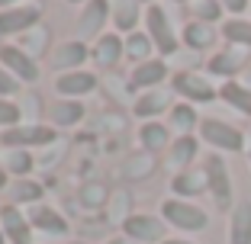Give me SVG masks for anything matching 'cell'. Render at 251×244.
<instances>
[{
    "mask_svg": "<svg viewBox=\"0 0 251 244\" xmlns=\"http://www.w3.org/2000/svg\"><path fill=\"white\" fill-rule=\"evenodd\" d=\"M151 167H155V157L148 155V151H142V155H135L132 161L123 167V174H126V177H135V180H139V177H148V174H151Z\"/></svg>",
    "mask_w": 251,
    "mask_h": 244,
    "instance_id": "cell-33",
    "label": "cell"
},
{
    "mask_svg": "<svg viewBox=\"0 0 251 244\" xmlns=\"http://www.w3.org/2000/svg\"><path fill=\"white\" fill-rule=\"evenodd\" d=\"M222 39L232 45H238V48H251V20H242V16H232V20H226L219 26Z\"/></svg>",
    "mask_w": 251,
    "mask_h": 244,
    "instance_id": "cell-27",
    "label": "cell"
},
{
    "mask_svg": "<svg viewBox=\"0 0 251 244\" xmlns=\"http://www.w3.org/2000/svg\"><path fill=\"white\" fill-rule=\"evenodd\" d=\"M106 16H110V0H87L77 16V39L87 42V39H100L106 26Z\"/></svg>",
    "mask_w": 251,
    "mask_h": 244,
    "instance_id": "cell-10",
    "label": "cell"
},
{
    "mask_svg": "<svg viewBox=\"0 0 251 244\" xmlns=\"http://www.w3.org/2000/svg\"><path fill=\"white\" fill-rule=\"evenodd\" d=\"M0 65L7 67L20 84H36L39 74H42V71H39V61L32 58V55H26L20 45H3V48H0Z\"/></svg>",
    "mask_w": 251,
    "mask_h": 244,
    "instance_id": "cell-8",
    "label": "cell"
},
{
    "mask_svg": "<svg viewBox=\"0 0 251 244\" xmlns=\"http://www.w3.org/2000/svg\"><path fill=\"white\" fill-rule=\"evenodd\" d=\"M174 3H187V0H174Z\"/></svg>",
    "mask_w": 251,
    "mask_h": 244,
    "instance_id": "cell-50",
    "label": "cell"
},
{
    "mask_svg": "<svg viewBox=\"0 0 251 244\" xmlns=\"http://www.w3.org/2000/svg\"><path fill=\"white\" fill-rule=\"evenodd\" d=\"M26 219H29V225H32L36 231H42V235H52V238L68 235V228H71V225H68V219L58 212V209L42 206V202H39V206H32Z\"/></svg>",
    "mask_w": 251,
    "mask_h": 244,
    "instance_id": "cell-14",
    "label": "cell"
},
{
    "mask_svg": "<svg viewBox=\"0 0 251 244\" xmlns=\"http://www.w3.org/2000/svg\"><path fill=\"white\" fill-rule=\"evenodd\" d=\"M203 174H206V186H209V196H213L216 209L226 212V209H235L232 206V177H229V167L219 155H209L206 164H203Z\"/></svg>",
    "mask_w": 251,
    "mask_h": 244,
    "instance_id": "cell-2",
    "label": "cell"
},
{
    "mask_svg": "<svg viewBox=\"0 0 251 244\" xmlns=\"http://www.w3.org/2000/svg\"><path fill=\"white\" fill-rule=\"evenodd\" d=\"M161 244H193V241H184V238H164Z\"/></svg>",
    "mask_w": 251,
    "mask_h": 244,
    "instance_id": "cell-42",
    "label": "cell"
},
{
    "mask_svg": "<svg viewBox=\"0 0 251 244\" xmlns=\"http://www.w3.org/2000/svg\"><path fill=\"white\" fill-rule=\"evenodd\" d=\"M248 157H251V151H248Z\"/></svg>",
    "mask_w": 251,
    "mask_h": 244,
    "instance_id": "cell-51",
    "label": "cell"
},
{
    "mask_svg": "<svg viewBox=\"0 0 251 244\" xmlns=\"http://www.w3.org/2000/svg\"><path fill=\"white\" fill-rule=\"evenodd\" d=\"M42 20V3H23V7H10L0 10V36H23L32 26H39Z\"/></svg>",
    "mask_w": 251,
    "mask_h": 244,
    "instance_id": "cell-7",
    "label": "cell"
},
{
    "mask_svg": "<svg viewBox=\"0 0 251 244\" xmlns=\"http://www.w3.org/2000/svg\"><path fill=\"white\" fill-rule=\"evenodd\" d=\"M200 138L213 145L216 151H242L245 148V135L242 129L222 122V119H200Z\"/></svg>",
    "mask_w": 251,
    "mask_h": 244,
    "instance_id": "cell-3",
    "label": "cell"
},
{
    "mask_svg": "<svg viewBox=\"0 0 251 244\" xmlns=\"http://www.w3.org/2000/svg\"><path fill=\"white\" fill-rule=\"evenodd\" d=\"M171 106H174V103H171V93L158 87V90H145L142 96H135L132 112H135L139 119H145V122H151L155 116H161L164 110H171Z\"/></svg>",
    "mask_w": 251,
    "mask_h": 244,
    "instance_id": "cell-17",
    "label": "cell"
},
{
    "mask_svg": "<svg viewBox=\"0 0 251 244\" xmlns=\"http://www.w3.org/2000/svg\"><path fill=\"white\" fill-rule=\"evenodd\" d=\"M81 119H84V103H77V100H58L52 106V126H58V129L77 126Z\"/></svg>",
    "mask_w": 251,
    "mask_h": 244,
    "instance_id": "cell-28",
    "label": "cell"
},
{
    "mask_svg": "<svg viewBox=\"0 0 251 244\" xmlns=\"http://www.w3.org/2000/svg\"><path fill=\"white\" fill-rule=\"evenodd\" d=\"M219 3H222V10H229V13H245V10H248L251 7V3H248V0H219Z\"/></svg>",
    "mask_w": 251,
    "mask_h": 244,
    "instance_id": "cell-40",
    "label": "cell"
},
{
    "mask_svg": "<svg viewBox=\"0 0 251 244\" xmlns=\"http://www.w3.org/2000/svg\"><path fill=\"white\" fill-rule=\"evenodd\" d=\"M219 96L232 106V110H238L242 116H248V119H251V90L245 87V84H238V81H226V84H222V90H219Z\"/></svg>",
    "mask_w": 251,
    "mask_h": 244,
    "instance_id": "cell-26",
    "label": "cell"
},
{
    "mask_svg": "<svg viewBox=\"0 0 251 244\" xmlns=\"http://www.w3.org/2000/svg\"><path fill=\"white\" fill-rule=\"evenodd\" d=\"M16 90H20V81H16V77L10 74L3 65H0V96L7 100V96H13V93H16Z\"/></svg>",
    "mask_w": 251,
    "mask_h": 244,
    "instance_id": "cell-38",
    "label": "cell"
},
{
    "mask_svg": "<svg viewBox=\"0 0 251 244\" xmlns=\"http://www.w3.org/2000/svg\"><path fill=\"white\" fill-rule=\"evenodd\" d=\"M71 3H84V0H71Z\"/></svg>",
    "mask_w": 251,
    "mask_h": 244,
    "instance_id": "cell-48",
    "label": "cell"
},
{
    "mask_svg": "<svg viewBox=\"0 0 251 244\" xmlns=\"http://www.w3.org/2000/svg\"><path fill=\"white\" fill-rule=\"evenodd\" d=\"M197 126H200V116H197V110H193L190 103H174L171 106V129H174V132L190 135Z\"/></svg>",
    "mask_w": 251,
    "mask_h": 244,
    "instance_id": "cell-29",
    "label": "cell"
},
{
    "mask_svg": "<svg viewBox=\"0 0 251 244\" xmlns=\"http://www.w3.org/2000/svg\"><path fill=\"white\" fill-rule=\"evenodd\" d=\"M45 45H49V29H45V26H32L29 32L20 36V48L26 55H32V58H36V55H45Z\"/></svg>",
    "mask_w": 251,
    "mask_h": 244,
    "instance_id": "cell-31",
    "label": "cell"
},
{
    "mask_svg": "<svg viewBox=\"0 0 251 244\" xmlns=\"http://www.w3.org/2000/svg\"><path fill=\"white\" fill-rule=\"evenodd\" d=\"M0 244H7V235H3V231H0Z\"/></svg>",
    "mask_w": 251,
    "mask_h": 244,
    "instance_id": "cell-46",
    "label": "cell"
},
{
    "mask_svg": "<svg viewBox=\"0 0 251 244\" xmlns=\"http://www.w3.org/2000/svg\"><path fill=\"white\" fill-rule=\"evenodd\" d=\"M87 58H90V48H87V42H81V39H68V42H61L52 52V65H55V71H61V74L81 71Z\"/></svg>",
    "mask_w": 251,
    "mask_h": 244,
    "instance_id": "cell-12",
    "label": "cell"
},
{
    "mask_svg": "<svg viewBox=\"0 0 251 244\" xmlns=\"http://www.w3.org/2000/svg\"><path fill=\"white\" fill-rule=\"evenodd\" d=\"M139 141H142V151H148V155H158V151L171 148V129L161 126L158 119H151V122H142Z\"/></svg>",
    "mask_w": 251,
    "mask_h": 244,
    "instance_id": "cell-22",
    "label": "cell"
},
{
    "mask_svg": "<svg viewBox=\"0 0 251 244\" xmlns=\"http://www.w3.org/2000/svg\"><path fill=\"white\" fill-rule=\"evenodd\" d=\"M68 244H84V241H68Z\"/></svg>",
    "mask_w": 251,
    "mask_h": 244,
    "instance_id": "cell-47",
    "label": "cell"
},
{
    "mask_svg": "<svg viewBox=\"0 0 251 244\" xmlns=\"http://www.w3.org/2000/svg\"><path fill=\"white\" fill-rule=\"evenodd\" d=\"M139 3H151V0H139Z\"/></svg>",
    "mask_w": 251,
    "mask_h": 244,
    "instance_id": "cell-49",
    "label": "cell"
},
{
    "mask_svg": "<svg viewBox=\"0 0 251 244\" xmlns=\"http://www.w3.org/2000/svg\"><path fill=\"white\" fill-rule=\"evenodd\" d=\"M110 16L113 26L123 32H135L139 22V0H110Z\"/></svg>",
    "mask_w": 251,
    "mask_h": 244,
    "instance_id": "cell-25",
    "label": "cell"
},
{
    "mask_svg": "<svg viewBox=\"0 0 251 244\" xmlns=\"http://www.w3.org/2000/svg\"><path fill=\"white\" fill-rule=\"evenodd\" d=\"M197 155H200V141L193 135H177L168 148V164L171 167H180V170H190Z\"/></svg>",
    "mask_w": 251,
    "mask_h": 244,
    "instance_id": "cell-23",
    "label": "cell"
},
{
    "mask_svg": "<svg viewBox=\"0 0 251 244\" xmlns=\"http://www.w3.org/2000/svg\"><path fill=\"white\" fill-rule=\"evenodd\" d=\"M245 87L251 90V67H245Z\"/></svg>",
    "mask_w": 251,
    "mask_h": 244,
    "instance_id": "cell-45",
    "label": "cell"
},
{
    "mask_svg": "<svg viewBox=\"0 0 251 244\" xmlns=\"http://www.w3.org/2000/svg\"><path fill=\"white\" fill-rule=\"evenodd\" d=\"M106 200H110V190H106L103 183H84V190H81V202H84V206L100 209Z\"/></svg>",
    "mask_w": 251,
    "mask_h": 244,
    "instance_id": "cell-34",
    "label": "cell"
},
{
    "mask_svg": "<svg viewBox=\"0 0 251 244\" xmlns=\"http://www.w3.org/2000/svg\"><path fill=\"white\" fill-rule=\"evenodd\" d=\"M39 106H42V100H39L36 93H29V96H23L20 110H23V116H26V112H29V116H36V112H39Z\"/></svg>",
    "mask_w": 251,
    "mask_h": 244,
    "instance_id": "cell-39",
    "label": "cell"
},
{
    "mask_svg": "<svg viewBox=\"0 0 251 244\" xmlns=\"http://www.w3.org/2000/svg\"><path fill=\"white\" fill-rule=\"evenodd\" d=\"M161 219L180 231H203L209 225L206 209H200L190 200H177V196H171V200L161 202Z\"/></svg>",
    "mask_w": 251,
    "mask_h": 244,
    "instance_id": "cell-1",
    "label": "cell"
},
{
    "mask_svg": "<svg viewBox=\"0 0 251 244\" xmlns=\"http://www.w3.org/2000/svg\"><path fill=\"white\" fill-rule=\"evenodd\" d=\"M171 190H174L177 200H193V196H200L203 190H209L206 174H203V170H177L174 180H171Z\"/></svg>",
    "mask_w": 251,
    "mask_h": 244,
    "instance_id": "cell-20",
    "label": "cell"
},
{
    "mask_svg": "<svg viewBox=\"0 0 251 244\" xmlns=\"http://www.w3.org/2000/svg\"><path fill=\"white\" fill-rule=\"evenodd\" d=\"M123 55H126V39L116 36V32H103V36L94 42V52H90V58H94L100 67H116Z\"/></svg>",
    "mask_w": 251,
    "mask_h": 244,
    "instance_id": "cell-16",
    "label": "cell"
},
{
    "mask_svg": "<svg viewBox=\"0 0 251 244\" xmlns=\"http://www.w3.org/2000/svg\"><path fill=\"white\" fill-rule=\"evenodd\" d=\"M229 244H251V202H238L232 209Z\"/></svg>",
    "mask_w": 251,
    "mask_h": 244,
    "instance_id": "cell-24",
    "label": "cell"
},
{
    "mask_svg": "<svg viewBox=\"0 0 251 244\" xmlns=\"http://www.w3.org/2000/svg\"><path fill=\"white\" fill-rule=\"evenodd\" d=\"M110 200H113V209H106V215H110V222H119V225H123L126 219L132 215V212H129V193L119 190V193H113Z\"/></svg>",
    "mask_w": 251,
    "mask_h": 244,
    "instance_id": "cell-36",
    "label": "cell"
},
{
    "mask_svg": "<svg viewBox=\"0 0 251 244\" xmlns=\"http://www.w3.org/2000/svg\"><path fill=\"white\" fill-rule=\"evenodd\" d=\"M106 244H135V241H132V238H126V235H119V238H110Z\"/></svg>",
    "mask_w": 251,
    "mask_h": 244,
    "instance_id": "cell-41",
    "label": "cell"
},
{
    "mask_svg": "<svg viewBox=\"0 0 251 244\" xmlns=\"http://www.w3.org/2000/svg\"><path fill=\"white\" fill-rule=\"evenodd\" d=\"M10 7H16V0H0V10H10Z\"/></svg>",
    "mask_w": 251,
    "mask_h": 244,
    "instance_id": "cell-44",
    "label": "cell"
},
{
    "mask_svg": "<svg viewBox=\"0 0 251 244\" xmlns=\"http://www.w3.org/2000/svg\"><path fill=\"white\" fill-rule=\"evenodd\" d=\"M94 90H97V74H90V71H84V67L55 77V93L65 96V100H77V96L94 93Z\"/></svg>",
    "mask_w": 251,
    "mask_h": 244,
    "instance_id": "cell-13",
    "label": "cell"
},
{
    "mask_svg": "<svg viewBox=\"0 0 251 244\" xmlns=\"http://www.w3.org/2000/svg\"><path fill=\"white\" fill-rule=\"evenodd\" d=\"M151 52H155V42L148 39V32H129L126 36V58H132L135 65L148 61Z\"/></svg>",
    "mask_w": 251,
    "mask_h": 244,
    "instance_id": "cell-30",
    "label": "cell"
},
{
    "mask_svg": "<svg viewBox=\"0 0 251 244\" xmlns=\"http://www.w3.org/2000/svg\"><path fill=\"white\" fill-rule=\"evenodd\" d=\"M168 81V61L164 58H148L132 67L129 74V90H158Z\"/></svg>",
    "mask_w": 251,
    "mask_h": 244,
    "instance_id": "cell-11",
    "label": "cell"
},
{
    "mask_svg": "<svg viewBox=\"0 0 251 244\" xmlns=\"http://www.w3.org/2000/svg\"><path fill=\"white\" fill-rule=\"evenodd\" d=\"M20 119H23V110H20V106L0 96V126H3V129H7V126L13 129L16 122H20Z\"/></svg>",
    "mask_w": 251,
    "mask_h": 244,
    "instance_id": "cell-37",
    "label": "cell"
},
{
    "mask_svg": "<svg viewBox=\"0 0 251 244\" xmlns=\"http://www.w3.org/2000/svg\"><path fill=\"white\" fill-rule=\"evenodd\" d=\"M245 65H248V55H245V48L232 45V48H226V52L213 55L206 67H209V74H216V77H235Z\"/></svg>",
    "mask_w": 251,
    "mask_h": 244,
    "instance_id": "cell-18",
    "label": "cell"
},
{
    "mask_svg": "<svg viewBox=\"0 0 251 244\" xmlns=\"http://www.w3.org/2000/svg\"><path fill=\"white\" fill-rule=\"evenodd\" d=\"M0 231L7 235L10 244H29V235H32V225L29 219L20 212L16 206H0Z\"/></svg>",
    "mask_w": 251,
    "mask_h": 244,
    "instance_id": "cell-15",
    "label": "cell"
},
{
    "mask_svg": "<svg viewBox=\"0 0 251 244\" xmlns=\"http://www.w3.org/2000/svg\"><path fill=\"white\" fill-rule=\"evenodd\" d=\"M32 164H36V157H32L29 151L13 148V151L7 155V164H3V167H7V174H13L16 180H23V177H26V174L32 170Z\"/></svg>",
    "mask_w": 251,
    "mask_h": 244,
    "instance_id": "cell-32",
    "label": "cell"
},
{
    "mask_svg": "<svg viewBox=\"0 0 251 244\" xmlns=\"http://www.w3.org/2000/svg\"><path fill=\"white\" fill-rule=\"evenodd\" d=\"M55 129L52 126H13L0 135V145L7 148H36V145H52L55 141Z\"/></svg>",
    "mask_w": 251,
    "mask_h": 244,
    "instance_id": "cell-9",
    "label": "cell"
},
{
    "mask_svg": "<svg viewBox=\"0 0 251 244\" xmlns=\"http://www.w3.org/2000/svg\"><path fill=\"white\" fill-rule=\"evenodd\" d=\"M145 29H148V39L155 42V48L161 55H174L180 48V39L174 36L168 13H164L158 3H151V7H148V13H145Z\"/></svg>",
    "mask_w": 251,
    "mask_h": 244,
    "instance_id": "cell-5",
    "label": "cell"
},
{
    "mask_svg": "<svg viewBox=\"0 0 251 244\" xmlns=\"http://www.w3.org/2000/svg\"><path fill=\"white\" fill-rule=\"evenodd\" d=\"M3 186H10L7 183V167H0V190H3Z\"/></svg>",
    "mask_w": 251,
    "mask_h": 244,
    "instance_id": "cell-43",
    "label": "cell"
},
{
    "mask_svg": "<svg viewBox=\"0 0 251 244\" xmlns=\"http://www.w3.org/2000/svg\"><path fill=\"white\" fill-rule=\"evenodd\" d=\"M42 196H45V186L39 183V180H29V177L13 180V183L7 186V202L10 206H39Z\"/></svg>",
    "mask_w": 251,
    "mask_h": 244,
    "instance_id": "cell-19",
    "label": "cell"
},
{
    "mask_svg": "<svg viewBox=\"0 0 251 244\" xmlns=\"http://www.w3.org/2000/svg\"><path fill=\"white\" fill-rule=\"evenodd\" d=\"M123 235L132 238L135 244H161L168 235V222L158 215H145V212H132L123 222Z\"/></svg>",
    "mask_w": 251,
    "mask_h": 244,
    "instance_id": "cell-4",
    "label": "cell"
},
{
    "mask_svg": "<svg viewBox=\"0 0 251 244\" xmlns=\"http://www.w3.org/2000/svg\"><path fill=\"white\" fill-rule=\"evenodd\" d=\"M216 36H219V32L213 29V22L190 20V22L184 26V32H180V42H184L187 48H193V52H203V48H213Z\"/></svg>",
    "mask_w": 251,
    "mask_h": 244,
    "instance_id": "cell-21",
    "label": "cell"
},
{
    "mask_svg": "<svg viewBox=\"0 0 251 244\" xmlns=\"http://www.w3.org/2000/svg\"><path fill=\"white\" fill-rule=\"evenodd\" d=\"M219 16H222V3H219V0H197V3H193V20L216 22Z\"/></svg>",
    "mask_w": 251,
    "mask_h": 244,
    "instance_id": "cell-35",
    "label": "cell"
},
{
    "mask_svg": "<svg viewBox=\"0 0 251 244\" xmlns=\"http://www.w3.org/2000/svg\"><path fill=\"white\" fill-rule=\"evenodd\" d=\"M171 90L180 93L187 103H213L219 90L206 81L203 74H193V71H177V74L171 77Z\"/></svg>",
    "mask_w": 251,
    "mask_h": 244,
    "instance_id": "cell-6",
    "label": "cell"
}]
</instances>
